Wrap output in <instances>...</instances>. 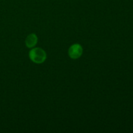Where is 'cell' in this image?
<instances>
[{
    "label": "cell",
    "mask_w": 133,
    "mask_h": 133,
    "mask_svg": "<svg viewBox=\"0 0 133 133\" xmlns=\"http://www.w3.org/2000/svg\"><path fill=\"white\" fill-rule=\"evenodd\" d=\"M38 41V38L35 34H31L27 37L25 40V44L27 47L31 48L36 45Z\"/></svg>",
    "instance_id": "3957f363"
},
{
    "label": "cell",
    "mask_w": 133,
    "mask_h": 133,
    "mask_svg": "<svg viewBox=\"0 0 133 133\" xmlns=\"http://www.w3.org/2000/svg\"><path fill=\"white\" fill-rule=\"evenodd\" d=\"M83 53V48L81 45L78 44H74L68 50L69 56L73 59L79 58Z\"/></svg>",
    "instance_id": "7a4b0ae2"
},
{
    "label": "cell",
    "mask_w": 133,
    "mask_h": 133,
    "mask_svg": "<svg viewBox=\"0 0 133 133\" xmlns=\"http://www.w3.org/2000/svg\"><path fill=\"white\" fill-rule=\"evenodd\" d=\"M29 57L32 62L40 64L44 62L46 59V53L41 48H34L29 52Z\"/></svg>",
    "instance_id": "6da1fadb"
}]
</instances>
